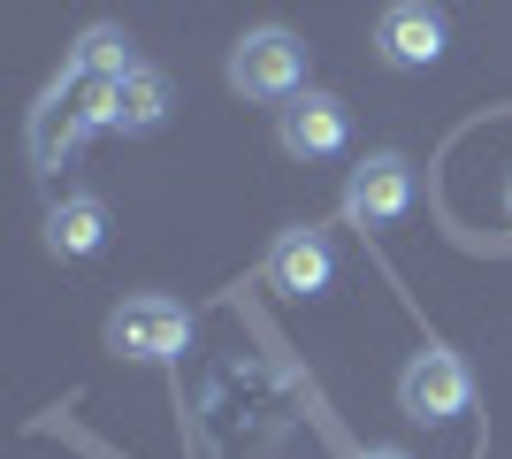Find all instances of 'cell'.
<instances>
[{
  "label": "cell",
  "mask_w": 512,
  "mask_h": 459,
  "mask_svg": "<svg viewBox=\"0 0 512 459\" xmlns=\"http://www.w3.org/2000/svg\"><path fill=\"white\" fill-rule=\"evenodd\" d=\"M192 345V306L169 299V291H130L115 314H107V352L115 360H138V368H169Z\"/></svg>",
  "instance_id": "cell-1"
},
{
  "label": "cell",
  "mask_w": 512,
  "mask_h": 459,
  "mask_svg": "<svg viewBox=\"0 0 512 459\" xmlns=\"http://www.w3.org/2000/svg\"><path fill=\"white\" fill-rule=\"evenodd\" d=\"M230 92L237 100H299L306 92V39L283 31V23H260L230 46Z\"/></svg>",
  "instance_id": "cell-2"
},
{
  "label": "cell",
  "mask_w": 512,
  "mask_h": 459,
  "mask_svg": "<svg viewBox=\"0 0 512 459\" xmlns=\"http://www.w3.org/2000/svg\"><path fill=\"white\" fill-rule=\"evenodd\" d=\"M474 406V375H467V360L451 345H421L398 368V414L406 421H421V429H444V421H459Z\"/></svg>",
  "instance_id": "cell-3"
},
{
  "label": "cell",
  "mask_w": 512,
  "mask_h": 459,
  "mask_svg": "<svg viewBox=\"0 0 512 459\" xmlns=\"http://www.w3.org/2000/svg\"><path fill=\"white\" fill-rule=\"evenodd\" d=\"M107 108H115V85H92V77H69V85L46 92L39 131H31L39 169H54V153H77L92 131H107Z\"/></svg>",
  "instance_id": "cell-4"
},
{
  "label": "cell",
  "mask_w": 512,
  "mask_h": 459,
  "mask_svg": "<svg viewBox=\"0 0 512 459\" xmlns=\"http://www.w3.org/2000/svg\"><path fill=\"white\" fill-rule=\"evenodd\" d=\"M451 54V23L436 0H390L375 16V62L383 69H436Z\"/></svg>",
  "instance_id": "cell-5"
},
{
  "label": "cell",
  "mask_w": 512,
  "mask_h": 459,
  "mask_svg": "<svg viewBox=\"0 0 512 459\" xmlns=\"http://www.w3.org/2000/svg\"><path fill=\"white\" fill-rule=\"evenodd\" d=\"M276 146L291 153V161H337V153L352 146V108H344L337 92L306 85L299 100L276 108Z\"/></svg>",
  "instance_id": "cell-6"
},
{
  "label": "cell",
  "mask_w": 512,
  "mask_h": 459,
  "mask_svg": "<svg viewBox=\"0 0 512 459\" xmlns=\"http://www.w3.org/2000/svg\"><path fill=\"white\" fill-rule=\"evenodd\" d=\"M413 215V161L406 153H367L360 169L344 176V222L360 230H390Z\"/></svg>",
  "instance_id": "cell-7"
},
{
  "label": "cell",
  "mask_w": 512,
  "mask_h": 459,
  "mask_svg": "<svg viewBox=\"0 0 512 459\" xmlns=\"http://www.w3.org/2000/svg\"><path fill=\"white\" fill-rule=\"evenodd\" d=\"M260 276H268V291H283V299H321V291L337 284V245L321 238V230H306V222H291V230H276Z\"/></svg>",
  "instance_id": "cell-8"
},
{
  "label": "cell",
  "mask_w": 512,
  "mask_h": 459,
  "mask_svg": "<svg viewBox=\"0 0 512 459\" xmlns=\"http://www.w3.org/2000/svg\"><path fill=\"white\" fill-rule=\"evenodd\" d=\"M169 77L161 69H130V77H115V108H107V131H123V138H153L161 123H169Z\"/></svg>",
  "instance_id": "cell-9"
},
{
  "label": "cell",
  "mask_w": 512,
  "mask_h": 459,
  "mask_svg": "<svg viewBox=\"0 0 512 459\" xmlns=\"http://www.w3.org/2000/svg\"><path fill=\"white\" fill-rule=\"evenodd\" d=\"M107 245V199L77 192V199H54L46 207V253L54 261H92Z\"/></svg>",
  "instance_id": "cell-10"
},
{
  "label": "cell",
  "mask_w": 512,
  "mask_h": 459,
  "mask_svg": "<svg viewBox=\"0 0 512 459\" xmlns=\"http://www.w3.org/2000/svg\"><path fill=\"white\" fill-rule=\"evenodd\" d=\"M130 31L123 23H92L85 39H77V54H69V77H92V85H115V77H130Z\"/></svg>",
  "instance_id": "cell-11"
},
{
  "label": "cell",
  "mask_w": 512,
  "mask_h": 459,
  "mask_svg": "<svg viewBox=\"0 0 512 459\" xmlns=\"http://www.w3.org/2000/svg\"><path fill=\"white\" fill-rule=\"evenodd\" d=\"M360 459H413V452H398V444H367Z\"/></svg>",
  "instance_id": "cell-12"
},
{
  "label": "cell",
  "mask_w": 512,
  "mask_h": 459,
  "mask_svg": "<svg viewBox=\"0 0 512 459\" xmlns=\"http://www.w3.org/2000/svg\"><path fill=\"white\" fill-rule=\"evenodd\" d=\"M505 215H512V176H505Z\"/></svg>",
  "instance_id": "cell-13"
}]
</instances>
